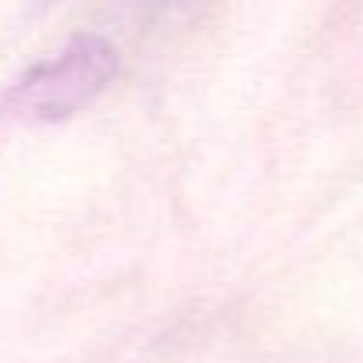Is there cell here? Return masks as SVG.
Returning <instances> with one entry per match:
<instances>
[{
	"mask_svg": "<svg viewBox=\"0 0 363 363\" xmlns=\"http://www.w3.org/2000/svg\"><path fill=\"white\" fill-rule=\"evenodd\" d=\"M114 72V47L96 36H79L11 86L4 96V114L15 121H61L104 93Z\"/></svg>",
	"mask_w": 363,
	"mask_h": 363,
	"instance_id": "obj_1",
	"label": "cell"
}]
</instances>
